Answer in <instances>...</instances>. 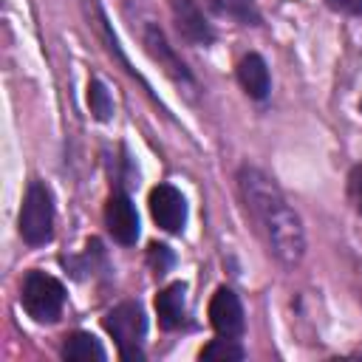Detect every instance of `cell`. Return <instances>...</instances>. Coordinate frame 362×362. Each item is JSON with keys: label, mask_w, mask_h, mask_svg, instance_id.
Here are the masks:
<instances>
[{"label": "cell", "mask_w": 362, "mask_h": 362, "mask_svg": "<svg viewBox=\"0 0 362 362\" xmlns=\"http://www.w3.org/2000/svg\"><path fill=\"white\" fill-rule=\"evenodd\" d=\"M144 45H147L150 57H153V59H158V65H161V68H164L175 82H192V76H189L187 65L173 54V48L167 45L164 34H161L156 25H147V31H144Z\"/></svg>", "instance_id": "cell-9"}, {"label": "cell", "mask_w": 362, "mask_h": 362, "mask_svg": "<svg viewBox=\"0 0 362 362\" xmlns=\"http://www.w3.org/2000/svg\"><path fill=\"white\" fill-rule=\"evenodd\" d=\"M150 215L161 229L181 232L184 221H187V201L175 187L158 184L150 189Z\"/></svg>", "instance_id": "cell-5"}, {"label": "cell", "mask_w": 362, "mask_h": 362, "mask_svg": "<svg viewBox=\"0 0 362 362\" xmlns=\"http://www.w3.org/2000/svg\"><path fill=\"white\" fill-rule=\"evenodd\" d=\"M156 314L161 328H178L187 317V297H184V286L181 283H170L164 291H158L156 297Z\"/></svg>", "instance_id": "cell-11"}, {"label": "cell", "mask_w": 362, "mask_h": 362, "mask_svg": "<svg viewBox=\"0 0 362 362\" xmlns=\"http://www.w3.org/2000/svg\"><path fill=\"white\" fill-rule=\"evenodd\" d=\"M62 356L71 362H102L105 359V348L96 342V337L85 334V331H74L65 337L62 342Z\"/></svg>", "instance_id": "cell-12"}, {"label": "cell", "mask_w": 362, "mask_h": 362, "mask_svg": "<svg viewBox=\"0 0 362 362\" xmlns=\"http://www.w3.org/2000/svg\"><path fill=\"white\" fill-rule=\"evenodd\" d=\"M150 263L156 266V272H158V274H164V272H167V266L173 263L170 249H167V246H161V243H153V246H150Z\"/></svg>", "instance_id": "cell-16"}, {"label": "cell", "mask_w": 362, "mask_h": 362, "mask_svg": "<svg viewBox=\"0 0 362 362\" xmlns=\"http://www.w3.org/2000/svg\"><path fill=\"white\" fill-rule=\"evenodd\" d=\"M105 223H107V232H110L119 243H124V246L136 243V238H139V215H136V206L130 204L127 195L113 192V195L107 198Z\"/></svg>", "instance_id": "cell-7"}, {"label": "cell", "mask_w": 362, "mask_h": 362, "mask_svg": "<svg viewBox=\"0 0 362 362\" xmlns=\"http://www.w3.org/2000/svg\"><path fill=\"white\" fill-rule=\"evenodd\" d=\"M201 359H212V362H238L243 359V348L232 339V337H218L209 345L201 348Z\"/></svg>", "instance_id": "cell-14"}, {"label": "cell", "mask_w": 362, "mask_h": 362, "mask_svg": "<svg viewBox=\"0 0 362 362\" xmlns=\"http://www.w3.org/2000/svg\"><path fill=\"white\" fill-rule=\"evenodd\" d=\"M348 192H351V201H354L356 212L362 215V164L354 167V173H351V178H348Z\"/></svg>", "instance_id": "cell-17"}, {"label": "cell", "mask_w": 362, "mask_h": 362, "mask_svg": "<svg viewBox=\"0 0 362 362\" xmlns=\"http://www.w3.org/2000/svg\"><path fill=\"white\" fill-rule=\"evenodd\" d=\"M238 187L269 252L286 266L300 263L305 252V232L280 187L257 167H243L238 175Z\"/></svg>", "instance_id": "cell-1"}, {"label": "cell", "mask_w": 362, "mask_h": 362, "mask_svg": "<svg viewBox=\"0 0 362 362\" xmlns=\"http://www.w3.org/2000/svg\"><path fill=\"white\" fill-rule=\"evenodd\" d=\"M20 235L25 243L40 246L54 235V201L42 181H31L20 209Z\"/></svg>", "instance_id": "cell-2"}, {"label": "cell", "mask_w": 362, "mask_h": 362, "mask_svg": "<svg viewBox=\"0 0 362 362\" xmlns=\"http://www.w3.org/2000/svg\"><path fill=\"white\" fill-rule=\"evenodd\" d=\"M88 105H90V113H93L99 122H107L110 113H113V99H110L107 88H105L99 79H93V82L88 85Z\"/></svg>", "instance_id": "cell-15"}, {"label": "cell", "mask_w": 362, "mask_h": 362, "mask_svg": "<svg viewBox=\"0 0 362 362\" xmlns=\"http://www.w3.org/2000/svg\"><path fill=\"white\" fill-rule=\"evenodd\" d=\"M206 6L226 17V20H235V23H243V25H257L260 23V11L255 6V0H206Z\"/></svg>", "instance_id": "cell-13"}, {"label": "cell", "mask_w": 362, "mask_h": 362, "mask_svg": "<svg viewBox=\"0 0 362 362\" xmlns=\"http://www.w3.org/2000/svg\"><path fill=\"white\" fill-rule=\"evenodd\" d=\"M325 3L345 14H362V0H325Z\"/></svg>", "instance_id": "cell-18"}, {"label": "cell", "mask_w": 362, "mask_h": 362, "mask_svg": "<svg viewBox=\"0 0 362 362\" xmlns=\"http://www.w3.org/2000/svg\"><path fill=\"white\" fill-rule=\"evenodd\" d=\"M209 322L218 337H240L243 334V305L232 288H218L209 303Z\"/></svg>", "instance_id": "cell-6"}, {"label": "cell", "mask_w": 362, "mask_h": 362, "mask_svg": "<svg viewBox=\"0 0 362 362\" xmlns=\"http://www.w3.org/2000/svg\"><path fill=\"white\" fill-rule=\"evenodd\" d=\"M105 328L116 339V345H119V351H122L124 359H141L139 345H141V337H144V328H147L141 305H136V303L116 305L105 317Z\"/></svg>", "instance_id": "cell-4"}, {"label": "cell", "mask_w": 362, "mask_h": 362, "mask_svg": "<svg viewBox=\"0 0 362 362\" xmlns=\"http://www.w3.org/2000/svg\"><path fill=\"white\" fill-rule=\"evenodd\" d=\"M23 308L37 322H54L65 305V288L45 272H28L23 280Z\"/></svg>", "instance_id": "cell-3"}, {"label": "cell", "mask_w": 362, "mask_h": 362, "mask_svg": "<svg viewBox=\"0 0 362 362\" xmlns=\"http://www.w3.org/2000/svg\"><path fill=\"white\" fill-rule=\"evenodd\" d=\"M170 8H173V17H175V25L181 31L184 40L195 42V45H206L212 40V31H209V23L204 20L201 8L192 3V0H170Z\"/></svg>", "instance_id": "cell-8"}, {"label": "cell", "mask_w": 362, "mask_h": 362, "mask_svg": "<svg viewBox=\"0 0 362 362\" xmlns=\"http://www.w3.org/2000/svg\"><path fill=\"white\" fill-rule=\"evenodd\" d=\"M238 79H240L243 90H246L252 99H266L269 90H272L269 68H266V62H263L257 54H249V57L240 59V65H238Z\"/></svg>", "instance_id": "cell-10"}]
</instances>
